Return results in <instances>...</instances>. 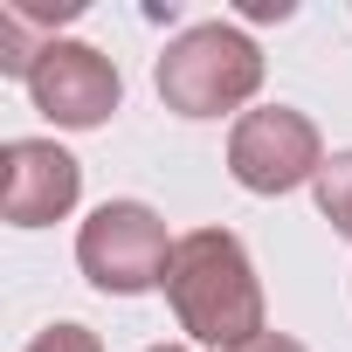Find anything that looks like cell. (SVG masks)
Segmentation results:
<instances>
[{
    "mask_svg": "<svg viewBox=\"0 0 352 352\" xmlns=\"http://www.w3.org/2000/svg\"><path fill=\"white\" fill-rule=\"evenodd\" d=\"M235 352H304L290 331H263V338H249V345H235Z\"/></svg>",
    "mask_w": 352,
    "mask_h": 352,
    "instance_id": "obj_9",
    "label": "cell"
},
{
    "mask_svg": "<svg viewBox=\"0 0 352 352\" xmlns=\"http://www.w3.org/2000/svg\"><path fill=\"white\" fill-rule=\"evenodd\" d=\"M173 249H180V242L166 235V221H159L145 201H104V208L76 228V263H83V276H90L104 297L166 290Z\"/></svg>",
    "mask_w": 352,
    "mask_h": 352,
    "instance_id": "obj_3",
    "label": "cell"
},
{
    "mask_svg": "<svg viewBox=\"0 0 352 352\" xmlns=\"http://www.w3.org/2000/svg\"><path fill=\"white\" fill-rule=\"evenodd\" d=\"M159 104L173 118H221L263 90V49L235 21H201L159 56Z\"/></svg>",
    "mask_w": 352,
    "mask_h": 352,
    "instance_id": "obj_2",
    "label": "cell"
},
{
    "mask_svg": "<svg viewBox=\"0 0 352 352\" xmlns=\"http://www.w3.org/2000/svg\"><path fill=\"white\" fill-rule=\"evenodd\" d=\"M145 352H187V345H145Z\"/></svg>",
    "mask_w": 352,
    "mask_h": 352,
    "instance_id": "obj_10",
    "label": "cell"
},
{
    "mask_svg": "<svg viewBox=\"0 0 352 352\" xmlns=\"http://www.w3.org/2000/svg\"><path fill=\"white\" fill-rule=\"evenodd\" d=\"M28 97H35V111H42L49 124H63V131H97V124L118 111L124 83H118V63H111L104 49H90V42H56V49L35 63Z\"/></svg>",
    "mask_w": 352,
    "mask_h": 352,
    "instance_id": "obj_5",
    "label": "cell"
},
{
    "mask_svg": "<svg viewBox=\"0 0 352 352\" xmlns=\"http://www.w3.org/2000/svg\"><path fill=\"white\" fill-rule=\"evenodd\" d=\"M311 187H318V214L352 242V152H331V159H324V173H318Z\"/></svg>",
    "mask_w": 352,
    "mask_h": 352,
    "instance_id": "obj_7",
    "label": "cell"
},
{
    "mask_svg": "<svg viewBox=\"0 0 352 352\" xmlns=\"http://www.w3.org/2000/svg\"><path fill=\"white\" fill-rule=\"evenodd\" d=\"M166 304H173V318H180V331L194 345L235 352V345L263 338V283H256L242 235H228V228L180 235L173 270H166Z\"/></svg>",
    "mask_w": 352,
    "mask_h": 352,
    "instance_id": "obj_1",
    "label": "cell"
},
{
    "mask_svg": "<svg viewBox=\"0 0 352 352\" xmlns=\"http://www.w3.org/2000/svg\"><path fill=\"white\" fill-rule=\"evenodd\" d=\"M83 166L56 138H8L0 145V214L8 228H49L76 208Z\"/></svg>",
    "mask_w": 352,
    "mask_h": 352,
    "instance_id": "obj_6",
    "label": "cell"
},
{
    "mask_svg": "<svg viewBox=\"0 0 352 352\" xmlns=\"http://www.w3.org/2000/svg\"><path fill=\"white\" fill-rule=\"evenodd\" d=\"M228 173H235V187H249V194H297L304 180L324 173V138L290 104L242 111L235 131H228Z\"/></svg>",
    "mask_w": 352,
    "mask_h": 352,
    "instance_id": "obj_4",
    "label": "cell"
},
{
    "mask_svg": "<svg viewBox=\"0 0 352 352\" xmlns=\"http://www.w3.org/2000/svg\"><path fill=\"white\" fill-rule=\"evenodd\" d=\"M28 352H104V338H97L90 324H69V318H63V324L35 331V338H28Z\"/></svg>",
    "mask_w": 352,
    "mask_h": 352,
    "instance_id": "obj_8",
    "label": "cell"
}]
</instances>
